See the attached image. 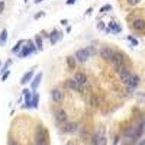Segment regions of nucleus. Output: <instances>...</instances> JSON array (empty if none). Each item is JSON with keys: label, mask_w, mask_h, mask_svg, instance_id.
<instances>
[{"label": "nucleus", "mask_w": 145, "mask_h": 145, "mask_svg": "<svg viewBox=\"0 0 145 145\" xmlns=\"http://www.w3.org/2000/svg\"><path fill=\"white\" fill-rule=\"evenodd\" d=\"M110 63H112L115 71L119 72V71H122V70H125V68L128 67V57H126L123 52L116 51L115 55H113V58L110 59Z\"/></svg>", "instance_id": "f257e3e1"}, {"label": "nucleus", "mask_w": 145, "mask_h": 145, "mask_svg": "<svg viewBox=\"0 0 145 145\" xmlns=\"http://www.w3.org/2000/svg\"><path fill=\"white\" fill-rule=\"evenodd\" d=\"M93 54H94L93 46H87V48H80V50H77L74 55H76L77 61H78L80 64H86Z\"/></svg>", "instance_id": "f03ea898"}, {"label": "nucleus", "mask_w": 145, "mask_h": 145, "mask_svg": "<svg viewBox=\"0 0 145 145\" xmlns=\"http://www.w3.org/2000/svg\"><path fill=\"white\" fill-rule=\"evenodd\" d=\"M36 51H38V48H36V44L33 39H28L26 44L23 45V48L20 50V52L18 54V58H26L32 54H35Z\"/></svg>", "instance_id": "7ed1b4c3"}, {"label": "nucleus", "mask_w": 145, "mask_h": 145, "mask_svg": "<svg viewBox=\"0 0 145 145\" xmlns=\"http://www.w3.org/2000/svg\"><path fill=\"white\" fill-rule=\"evenodd\" d=\"M35 142L39 144V145H46L48 144V131L42 125H39L35 129Z\"/></svg>", "instance_id": "20e7f679"}, {"label": "nucleus", "mask_w": 145, "mask_h": 145, "mask_svg": "<svg viewBox=\"0 0 145 145\" xmlns=\"http://www.w3.org/2000/svg\"><path fill=\"white\" fill-rule=\"evenodd\" d=\"M91 142H93V145H107V137H106V134H105V128H100V129L93 135Z\"/></svg>", "instance_id": "39448f33"}, {"label": "nucleus", "mask_w": 145, "mask_h": 145, "mask_svg": "<svg viewBox=\"0 0 145 145\" xmlns=\"http://www.w3.org/2000/svg\"><path fill=\"white\" fill-rule=\"evenodd\" d=\"M72 78H74L76 81H78L81 86H84V87L89 86V77H87L86 72H83V71H76L74 74H72Z\"/></svg>", "instance_id": "423d86ee"}, {"label": "nucleus", "mask_w": 145, "mask_h": 145, "mask_svg": "<svg viewBox=\"0 0 145 145\" xmlns=\"http://www.w3.org/2000/svg\"><path fill=\"white\" fill-rule=\"evenodd\" d=\"M22 94H23V97H25V105H23L22 107H23V109H33V107H32L33 91H32V90H29V89H23Z\"/></svg>", "instance_id": "0eeeda50"}, {"label": "nucleus", "mask_w": 145, "mask_h": 145, "mask_svg": "<svg viewBox=\"0 0 145 145\" xmlns=\"http://www.w3.org/2000/svg\"><path fill=\"white\" fill-rule=\"evenodd\" d=\"M106 32H107V33H113V35L120 33V32H122V26H120V23H119V22L112 20V22H109V23H107Z\"/></svg>", "instance_id": "6e6552de"}, {"label": "nucleus", "mask_w": 145, "mask_h": 145, "mask_svg": "<svg viewBox=\"0 0 145 145\" xmlns=\"http://www.w3.org/2000/svg\"><path fill=\"white\" fill-rule=\"evenodd\" d=\"M54 116H55V120L59 122V123L68 122V113L64 110V109H55V110H54Z\"/></svg>", "instance_id": "1a4fd4ad"}, {"label": "nucleus", "mask_w": 145, "mask_h": 145, "mask_svg": "<svg viewBox=\"0 0 145 145\" xmlns=\"http://www.w3.org/2000/svg\"><path fill=\"white\" fill-rule=\"evenodd\" d=\"M115 50H112L110 46H103L102 50H100V58L102 59H105V61H110V59L113 58V55H115Z\"/></svg>", "instance_id": "9d476101"}, {"label": "nucleus", "mask_w": 145, "mask_h": 145, "mask_svg": "<svg viewBox=\"0 0 145 145\" xmlns=\"http://www.w3.org/2000/svg\"><path fill=\"white\" fill-rule=\"evenodd\" d=\"M131 28L134 29V31H137V32H142V31H145V19H142V18H137V19H134L131 22Z\"/></svg>", "instance_id": "9b49d317"}, {"label": "nucleus", "mask_w": 145, "mask_h": 145, "mask_svg": "<svg viewBox=\"0 0 145 145\" xmlns=\"http://www.w3.org/2000/svg\"><path fill=\"white\" fill-rule=\"evenodd\" d=\"M65 84H67V87L68 89H71V90H74V91H80V93H83L84 91V86H81V84L78 83V81H76L74 78H68L67 81H65Z\"/></svg>", "instance_id": "f8f14e48"}, {"label": "nucleus", "mask_w": 145, "mask_h": 145, "mask_svg": "<svg viewBox=\"0 0 145 145\" xmlns=\"http://www.w3.org/2000/svg\"><path fill=\"white\" fill-rule=\"evenodd\" d=\"M35 70H36V67H32L29 71H26L25 74L22 76V78H20V84H22V86H26L28 83H31V81L33 80V77H35Z\"/></svg>", "instance_id": "ddd939ff"}, {"label": "nucleus", "mask_w": 145, "mask_h": 145, "mask_svg": "<svg viewBox=\"0 0 145 145\" xmlns=\"http://www.w3.org/2000/svg\"><path fill=\"white\" fill-rule=\"evenodd\" d=\"M118 76H119V80L122 81L123 84H128V81L132 78V76H134V74H132V71L129 70V67H126L125 70L119 71V72H118Z\"/></svg>", "instance_id": "4468645a"}, {"label": "nucleus", "mask_w": 145, "mask_h": 145, "mask_svg": "<svg viewBox=\"0 0 145 145\" xmlns=\"http://www.w3.org/2000/svg\"><path fill=\"white\" fill-rule=\"evenodd\" d=\"M65 97V94L61 89H52L51 90V99L55 102V103H61Z\"/></svg>", "instance_id": "2eb2a0df"}, {"label": "nucleus", "mask_w": 145, "mask_h": 145, "mask_svg": "<svg viewBox=\"0 0 145 145\" xmlns=\"http://www.w3.org/2000/svg\"><path fill=\"white\" fill-rule=\"evenodd\" d=\"M78 131V123L77 122H65L63 126V132L64 134H76Z\"/></svg>", "instance_id": "dca6fc26"}, {"label": "nucleus", "mask_w": 145, "mask_h": 145, "mask_svg": "<svg viewBox=\"0 0 145 145\" xmlns=\"http://www.w3.org/2000/svg\"><path fill=\"white\" fill-rule=\"evenodd\" d=\"M139 83H141V77H139L138 74H134V76H132V78L128 81L126 87H128L129 91H132V90H135V89L139 86Z\"/></svg>", "instance_id": "f3484780"}, {"label": "nucleus", "mask_w": 145, "mask_h": 145, "mask_svg": "<svg viewBox=\"0 0 145 145\" xmlns=\"http://www.w3.org/2000/svg\"><path fill=\"white\" fill-rule=\"evenodd\" d=\"M42 77H44L42 71L38 72V74H35L33 80L31 81V90H32V91H36V89L39 87V84H41V81H42Z\"/></svg>", "instance_id": "a211bd4d"}, {"label": "nucleus", "mask_w": 145, "mask_h": 145, "mask_svg": "<svg viewBox=\"0 0 145 145\" xmlns=\"http://www.w3.org/2000/svg\"><path fill=\"white\" fill-rule=\"evenodd\" d=\"M63 32H59L58 29H52L51 31V33H50V42H51V45H55L59 39L63 38Z\"/></svg>", "instance_id": "6ab92c4d"}, {"label": "nucleus", "mask_w": 145, "mask_h": 145, "mask_svg": "<svg viewBox=\"0 0 145 145\" xmlns=\"http://www.w3.org/2000/svg\"><path fill=\"white\" fill-rule=\"evenodd\" d=\"M26 44V39H19L15 45H13V48H12V54H15V55H18L19 52H20V50L23 48V45Z\"/></svg>", "instance_id": "aec40b11"}, {"label": "nucleus", "mask_w": 145, "mask_h": 145, "mask_svg": "<svg viewBox=\"0 0 145 145\" xmlns=\"http://www.w3.org/2000/svg\"><path fill=\"white\" fill-rule=\"evenodd\" d=\"M65 61H67V65H68V68L70 70H74L76 67H77V58H76V55H68L67 58H65Z\"/></svg>", "instance_id": "412c9836"}, {"label": "nucleus", "mask_w": 145, "mask_h": 145, "mask_svg": "<svg viewBox=\"0 0 145 145\" xmlns=\"http://www.w3.org/2000/svg\"><path fill=\"white\" fill-rule=\"evenodd\" d=\"M33 41H35V44H36V48H38V51H42V50H44V44H42V36H41V35H35Z\"/></svg>", "instance_id": "4be33fe9"}, {"label": "nucleus", "mask_w": 145, "mask_h": 145, "mask_svg": "<svg viewBox=\"0 0 145 145\" xmlns=\"http://www.w3.org/2000/svg\"><path fill=\"white\" fill-rule=\"evenodd\" d=\"M6 42H7V31L2 29V32H0V46H5Z\"/></svg>", "instance_id": "5701e85b"}, {"label": "nucleus", "mask_w": 145, "mask_h": 145, "mask_svg": "<svg viewBox=\"0 0 145 145\" xmlns=\"http://www.w3.org/2000/svg\"><path fill=\"white\" fill-rule=\"evenodd\" d=\"M38 103H39V94L36 93V91H33V97H32V107H33V109H36V107H38Z\"/></svg>", "instance_id": "b1692460"}, {"label": "nucleus", "mask_w": 145, "mask_h": 145, "mask_svg": "<svg viewBox=\"0 0 145 145\" xmlns=\"http://www.w3.org/2000/svg\"><path fill=\"white\" fill-rule=\"evenodd\" d=\"M89 102H90V105H91L93 107H97V106H99V99H97V96H96V94H91V96H90Z\"/></svg>", "instance_id": "393cba45"}, {"label": "nucleus", "mask_w": 145, "mask_h": 145, "mask_svg": "<svg viewBox=\"0 0 145 145\" xmlns=\"http://www.w3.org/2000/svg\"><path fill=\"white\" fill-rule=\"evenodd\" d=\"M12 63H13V61H12L10 58H9V59H6V63L3 64V67H2V70H0V72H2V74H3V72H6V71L9 70V67L12 65Z\"/></svg>", "instance_id": "a878e982"}, {"label": "nucleus", "mask_w": 145, "mask_h": 145, "mask_svg": "<svg viewBox=\"0 0 145 145\" xmlns=\"http://www.w3.org/2000/svg\"><path fill=\"white\" fill-rule=\"evenodd\" d=\"M110 10H112V5H103L99 12H100L102 15H105V13H107V12H110Z\"/></svg>", "instance_id": "bb28decb"}, {"label": "nucleus", "mask_w": 145, "mask_h": 145, "mask_svg": "<svg viewBox=\"0 0 145 145\" xmlns=\"http://www.w3.org/2000/svg\"><path fill=\"white\" fill-rule=\"evenodd\" d=\"M128 41L131 42V45H132V46H138V39H137V38H134L132 35H128Z\"/></svg>", "instance_id": "cd10ccee"}, {"label": "nucleus", "mask_w": 145, "mask_h": 145, "mask_svg": "<svg viewBox=\"0 0 145 145\" xmlns=\"http://www.w3.org/2000/svg\"><path fill=\"white\" fill-rule=\"evenodd\" d=\"M142 2V0H126V3L129 5V6H137V5H139Z\"/></svg>", "instance_id": "c85d7f7f"}, {"label": "nucleus", "mask_w": 145, "mask_h": 145, "mask_svg": "<svg viewBox=\"0 0 145 145\" xmlns=\"http://www.w3.org/2000/svg\"><path fill=\"white\" fill-rule=\"evenodd\" d=\"M44 16H45V12H38V13H35V15H33V19H35V20H38L39 18H44Z\"/></svg>", "instance_id": "c756f323"}, {"label": "nucleus", "mask_w": 145, "mask_h": 145, "mask_svg": "<svg viewBox=\"0 0 145 145\" xmlns=\"http://www.w3.org/2000/svg\"><path fill=\"white\" fill-rule=\"evenodd\" d=\"M9 76H10V70H7L6 72H3V74H2V81H6L9 78Z\"/></svg>", "instance_id": "7c9ffc66"}, {"label": "nucleus", "mask_w": 145, "mask_h": 145, "mask_svg": "<svg viewBox=\"0 0 145 145\" xmlns=\"http://www.w3.org/2000/svg\"><path fill=\"white\" fill-rule=\"evenodd\" d=\"M106 26H107V25H105L103 22H99V23H97V29H99V31H106Z\"/></svg>", "instance_id": "2f4dec72"}, {"label": "nucleus", "mask_w": 145, "mask_h": 145, "mask_svg": "<svg viewBox=\"0 0 145 145\" xmlns=\"http://www.w3.org/2000/svg\"><path fill=\"white\" fill-rule=\"evenodd\" d=\"M5 6H6V3H5V0H0V15L3 13V10H5Z\"/></svg>", "instance_id": "473e14b6"}, {"label": "nucleus", "mask_w": 145, "mask_h": 145, "mask_svg": "<svg viewBox=\"0 0 145 145\" xmlns=\"http://www.w3.org/2000/svg\"><path fill=\"white\" fill-rule=\"evenodd\" d=\"M76 3H77V0H67V2H65V5H68V6L76 5Z\"/></svg>", "instance_id": "72a5a7b5"}, {"label": "nucleus", "mask_w": 145, "mask_h": 145, "mask_svg": "<svg viewBox=\"0 0 145 145\" xmlns=\"http://www.w3.org/2000/svg\"><path fill=\"white\" fill-rule=\"evenodd\" d=\"M59 23H61V25H63V26H65V25H67V23H68V20H67V19H61V22H59Z\"/></svg>", "instance_id": "f704fd0d"}, {"label": "nucleus", "mask_w": 145, "mask_h": 145, "mask_svg": "<svg viewBox=\"0 0 145 145\" xmlns=\"http://www.w3.org/2000/svg\"><path fill=\"white\" fill-rule=\"evenodd\" d=\"M91 12H93V7H89V9L86 10V16H87V15H91Z\"/></svg>", "instance_id": "c9c22d12"}, {"label": "nucleus", "mask_w": 145, "mask_h": 145, "mask_svg": "<svg viewBox=\"0 0 145 145\" xmlns=\"http://www.w3.org/2000/svg\"><path fill=\"white\" fill-rule=\"evenodd\" d=\"M9 145H19L16 141H13V139H9Z\"/></svg>", "instance_id": "e433bc0d"}, {"label": "nucleus", "mask_w": 145, "mask_h": 145, "mask_svg": "<svg viewBox=\"0 0 145 145\" xmlns=\"http://www.w3.org/2000/svg\"><path fill=\"white\" fill-rule=\"evenodd\" d=\"M137 145H145V139H141V142H138Z\"/></svg>", "instance_id": "4c0bfd02"}, {"label": "nucleus", "mask_w": 145, "mask_h": 145, "mask_svg": "<svg viewBox=\"0 0 145 145\" xmlns=\"http://www.w3.org/2000/svg\"><path fill=\"white\" fill-rule=\"evenodd\" d=\"M42 2H44V0H35V3H36V5H38V3H42Z\"/></svg>", "instance_id": "58836bf2"}, {"label": "nucleus", "mask_w": 145, "mask_h": 145, "mask_svg": "<svg viewBox=\"0 0 145 145\" xmlns=\"http://www.w3.org/2000/svg\"><path fill=\"white\" fill-rule=\"evenodd\" d=\"M2 67H3V64H2V63H0V70H2Z\"/></svg>", "instance_id": "ea45409f"}, {"label": "nucleus", "mask_w": 145, "mask_h": 145, "mask_svg": "<svg viewBox=\"0 0 145 145\" xmlns=\"http://www.w3.org/2000/svg\"><path fill=\"white\" fill-rule=\"evenodd\" d=\"M23 2H25V3H28V2H29V0H23Z\"/></svg>", "instance_id": "a19ab883"}, {"label": "nucleus", "mask_w": 145, "mask_h": 145, "mask_svg": "<svg viewBox=\"0 0 145 145\" xmlns=\"http://www.w3.org/2000/svg\"><path fill=\"white\" fill-rule=\"evenodd\" d=\"M35 145H39V144H35ZM46 145H48V144H46Z\"/></svg>", "instance_id": "79ce46f5"}, {"label": "nucleus", "mask_w": 145, "mask_h": 145, "mask_svg": "<svg viewBox=\"0 0 145 145\" xmlns=\"http://www.w3.org/2000/svg\"><path fill=\"white\" fill-rule=\"evenodd\" d=\"M144 125H145V122H144Z\"/></svg>", "instance_id": "37998d69"}]
</instances>
